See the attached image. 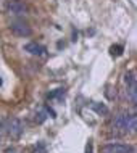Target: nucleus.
I'll return each instance as SVG.
<instances>
[{"label":"nucleus","instance_id":"1","mask_svg":"<svg viewBox=\"0 0 137 153\" xmlns=\"http://www.w3.org/2000/svg\"><path fill=\"white\" fill-rule=\"evenodd\" d=\"M115 127L118 131H124V132H136V127H137L136 114H131V113L118 114L115 118Z\"/></svg>","mask_w":137,"mask_h":153},{"label":"nucleus","instance_id":"2","mask_svg":"<svg viewBox=\"0 0 137 153\" xmlns=\"http://www.w3.org/2000/svg\"><path fill=\"white\" fill-rule=\"evenodd\" d=\"M124 84H126V95L129 98V102L132 105L137 103V79H136V73L131 71L124 76Z\"/></svg>","mask_w":137,"mask_h":153},{"label":"nucleus","instance_id":"3","mask_svg":"<svg viewBox=\"0 0 137 153\" xmlns=\"http://www.w3.org/2000/svg\"><path fill=\"white\" fill-rule=\"evenodd\" d=\"M7 132L10 134V137L18 139L23 134V123L18 118H10L7 121Z\"/></svg>","mask_w":137,"mask_h":153},{"label":"nucleus","instance_id":"4","mask_svg":"<svg viewBox=\"0 0 137 153\" xmlns=\"http://www.w3.org/2000/svg\"><path fill=\"white\" fill-rule=\"evenodd\" d=\"M102 153H134V148L124 143H106L102 147Z\"/></svg>","mask_w":137,"mask_h":153},{"label":"nucleus","instance_id":"5","mask_svg":"<svg viewBox=\"0 0 137 153\" xmlns=\"http://www.w3.org/2000/svg\"><path fill=\"white\" fill-rule=\"evenodd\" d=\"M10 29L11 32H13L15 36H18V37H29L31 36V27L28 26L26 23H23V21H15V23H11L10 24Z\"/></svg>","mask_w":137,"mask_h":153},{"label":"nucleus","instance_id":"6","mask_svg":"<svg viewBox=\"0 0 137 153\" xmlns=\"http://www.w3.org/2000/svg\"><path fill=\"white\" fill-rule=\"evenodd\" d=\"M26 5L21 2V0H11L8 3V13L13 15V16H23L26 15Z\"/></svg>","mask_w":137,"mask_h":153},{"label":"nucleus","instance_id":"7","mask_svg":"<svg viewBox=\"0 0 137 153\" xmlns=\"http://www.w3.org/2000/svg\"><path fill=\"white\" fill-rule=\"evenodd\" d=\"M24 52L31 53V55H36V56H44L45 52H47V48L44 47V45L37 44V42H29L24 45Z\"/></svg>","mask_w":137,"mask_h":153},{"label":"nucleus","instance_id":"8","mask_svg":"<svg viewBox=\"0 0 137 153\" xmlns=\"http://www.w3.org/2000/svg\"><path fill=\"white\" fill-rule=\"evenodd\" d=\"M92 110L95 111V113H98L100 116H105V114H108L110 113V110H108V106L106 105H103V103H92Z\"/></svg>","mask_w":137,"mask_h":153},{"label":"nucleus","instance_id":"9","mask_svg":"<svg viewBox=\"0 0 137 153\" xmlns=\"http://www.w3.org/2000/svg\"><path fill=\"white\" fill-rule=\"evenodd\" d=\"M123 50H124L123 45H113V47L110 48V53L113 56H121L123 55Z\"/></svg>","mask_w":137,"mask_h":153},{"label":"nucleus","instance_id":"10","mask_svg":"<svg viewBox=\"0 0 137 153\" xmlns=\"http://www.w3.org/2000/svg\"><path fill=\"white\" fill-rule=\"evenodd\" d=\"M36 121L37 123H44L45 121V113H44V111H40L39 114H36Z\"/></svg>","mask_w":137,"mask_h":153},{"label":"nucleus","instance_id":"11","mask_svg":"<svg viewBox=\"0 0 137 153\" xmlns=\"http://www.w3.org/2000/svg\"><path fill=\"white\" fill-rule=\"evenodd\" d=\"M61 94H65V92H63V89H58L57 92H52L50 95H48V98H57V97H60Z\"/></svg>","mask_w":137,"mask_h":153},{"label":"nucleus","instance_id":"12","mask_svg":"<svg viewBox=\"0 0 137 153\" xmlns=\"http://www.w3.org/2000/svg\"><path fill=\"white\" fill-rule=\"evenodd\" d=\"M92 150H94V145H92V142H87V145H86V153H92Z\"/></svg>","mask_w":137,"mask_h":153},{"label":"nucleus","instance_id":"13","mask_svg":"<svg viewBox=\"0 0 137 153\" xmlns=\"http://www.w3.org/2000/svg\"><path fill=\"white\" fill-rule=\"evenodd\" d=\"M3 84V81H2V77H0V85H2Z\"/></svg>","mask_w":137,"mask_h":153}]
</instances>
